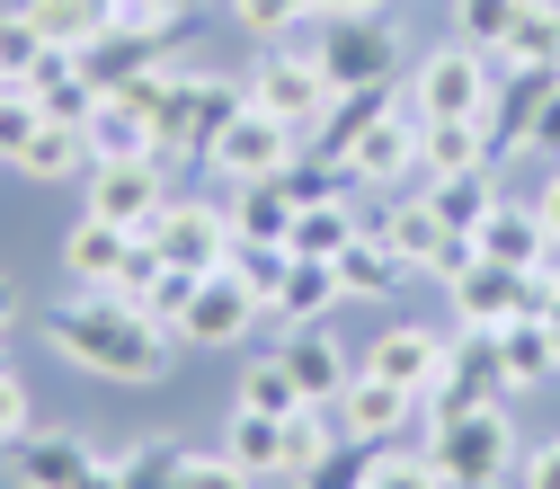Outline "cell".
Segmentation results:
<instances>
[{
    "label": "cell",
    "instance_id": "1",
    "mask_svg": "<svg viewBox=\"0 0 560 489\" xmlns=\"http://www.w3.org/2000/svg\"><path fill=\"white\" fill-rule=\"evenodd\" d=\"M45 347H54L62 365L98 374V383H161L187 338L170 321H143V312L116 303V294H72L62 312H45Z\"/></svg>",
    "mask_w": 560,
    "mask_h": 489
},
{
    "label": "cell",
    "instance_id": "2",
    "mask_svg": "<svg viewBox=\"0 0 560 489\" xmlns=\"http://www.w3.org/2000/svg\"><path fill=\"white\" fill-rule=\"evenodd\" d=\"M428 463L445 471V489H499V480H516L525 445L508 428V409H463L428 428Z\"/></svg>",
    "mask_w": 560,
    "mask_h": 489
},
{
    "label": "cell",
    "instance_id": "3",
    "mask_svg": "<svg viewBox=\"0 0 560 489\" xmlns=\"http://www.w3.org/2000/svg\"><path fill=\"white\" fill-rule=\"evenodd\" d=\"M489 90H499V62L471 54V45L454 36V45H436V54H418L409 116H418V125H489Z\"/></svg>",
    "mask_w": 560,
    "mask_h": 489
},
{
    "label": "cell",
    "instance_id": "4",
    "mask_svg": "<svg viewBox=\"0 0 560 489\" xmlns=\"http://www.w3.org/2000/svg\"><path fill=\"white\" fill-rule=\"evenodd\" d=\"M516 400V383H508V357H499V329H463V338H445V374L428 383V428L436 418H463V409H508Z\"/></svg>",
    "mask_w": 560,
    "mask_h": 489
},
{
    "label": "cell",
    "instance_id": "5",
    "mask_svg": "<svg viewBox=\"0 0 560 489\" xmlns=\"http://www.w3.org/2000/svg\"><path fill=\"white\" fill-rule=\"evenodd\" d=\"M249 107V81L241 72H196V81H170V98H161V125H152V143H161V161L170 152H214V133L232 125Z\"/></svg>",
    "mask_w": 560,
    "mask_h": 489
},
{
    "label": "cell",
    "instance_id": "6",
    "mask_svg": "<svg viewBox=\"0 0 560 489\" xmlns=\"http://www.w3.org/2000/svg\"><path fill=\"white\" fill-rule=\"evenodd\" d=\"M249 107H267L276 125H294V133H320V116L338 107V81L320 72V54L312 45H276L267 62H258V72H249Z\"/></svg>",
    "mask_w": 560,
    "mask_h": 489
},
{
    "label": "cell",
    "instance_id": "7",
    "mask_svg": "<svg viewBox=\"0 0 560 489\" xmlns=\"http://www.w3.org/2000/svg\"><path fill=\"white\" fill-rule=\"evenodd\" d=\"M312 54L338 90H392L400 81V27L392 19H320Z\"/></svg>",
    "mask_w": 560,
    "mask_h": 489
},
{
    "label": "cell",
    "instance_id": "8",
    "mask_svg": "<svg viewBox=\"0 0 560 489\" xmlns=\"http://www.w3.org/2000/svg\"><path fill=\"white\" fill-rule=\"evenodd\" d=\"M143 241H152L178 276H214V267L232 258V214H223V205H205V196H170L161 214L143 223Z\"/></svg>",
    "mask_w": 560,
    "mask_h": 489
},
{
    "label": "cell",
    "instance_id": "9",
    "mask_svg": "<svg viewBox=\"0 0 560 489\" xmlns=\"http://www.w3.org/2000/svg\"><path fill=\"white\" fill-rule=\"evenodd\" d=\"M294 143L303 133L294 125H276L267 107H241L223 133H214V152H205V170H214L223 187H249V178H285L294 170Z\"/></svg>",
    "mask_w": 560,
    "mask_h": 489
},
{
    "label": "cell",
    "instance_id": "10",
    "mask_svg": "<svg viewBox=\"0 0 560 489\" xmlns=\"http://www.w3.org/2000/svg\"><path fill=\"white\" fill-rule=\"evenodd\" d=\"M258 321H267V303L241 286L232 267L196 276V286H187V303H178V338H187V347H241Z\"/></svg>",
    "mask_w": 560,
    "mask_h": 489
},
{
    "label": "cell",
    "instance_id": "11",
    "mask_svg": "<svg viewBox=\"0 0 560 489\" xmlns=\"http://www.w3.org/2000/svg\"><path fill=\"white\" fill-rule=\"evenodd\" d=\"M445 286H454V321H463V329H508L516 312H534V276H525V267H499V258H480V249L445 276Z\"/></svg>",
    "mask_w": 560,
    "mask_h": 489
},
{
    "label": "cell",
    "instance_id": "12",
    "mask_svg": "<svg viewBox=\"0 0 560 489\" xmlns=\"http://www.w3.org/2000/svg\"><path fill=\"white\" fill-rule=\"evenodd\" d=\"M161 205H170V170H161V152L90 161V214H98V223H133V232H143Z\"/></svg>",
    "mask_w": 560,
    "mask_h": 489
},
{
    "label": "cell",
    "instance_id": "13",
    "mask_svg": "<svg viewBox=\"0 0 560 489\" xmlns=\"http://www.w3.org/2000/svg\"><path fill=\"white\" fill-rule=\"evenodd\" d=\"M374 232L400 249V267H409V276H454V267L471 258V241L436 223V205H428V196H409V205H383V214H374Z\"/></svg>",
    "mask_w": 560,
    "mask_h": 489
},
{
    "label": "cell",
    "instance_id": "14",
    "mask_svg": "<svg viewBox=\"0 0 560 489\" xmlns=\"http://www.w3.org/2000/svg\"><path fill=\"white\" fill-rule=\"evenodd\" d=\"M90 463H98V445H90L81 428H27V436L10 445V480H19V489H81Z\"/></svg>",
    "mask_w": 560,
    "mask_h": 489
},
{
    "label": "cell",
    "instance_id": "15",
    "mask_svg": "<svg viewBox=\"0 0 560 489\" xmlns=\"http://www.w3.org/2000/svg\"><path fill=\"white\" fill-rule=\"evenodd\" d=\"M338 170L357 178V187H400L409 170H418V116H400V107H383L357 143L338 152Z\"/></svg>",
    "mask_w": 560,
    "mask_h": 489
},
{
    "label": "cell",
    "instance_id": "16",
    "mask_svg": "<svg viewBox=\"0 0 560 489\" xmlns=\"http://www.w3.org/2000/svg\"><path fill=\"white\" fill-rule=\"evenodd\" d=\"M133 249H143V232H133V223H98V214H81L72 232H62V276H72L81 294H107Z\"/></svg>",
    "mask_w": 560,
    "mask_h": 489
},
{
    "label": "cell",
    "instance_id": "17",
    "mask_svg": "<svg viewBox=\"0 0 560 489\" xmlns=\"http://www.w3.org/2000/svg\"><path fill=\"white\" fill-rule=\"evenodd\" d=\"M365 374H383V383H400V392H418L428 400V383L445 374V329H418V321H392L365 357H357Z\"/></svg>",
    "mask_w": 560,
    "mask_h": 489
},
{
    "label": "cell",
    "instance_id": "18",
    "mask_svg": "<svg viewBox=\"0 0 560 489\" xmlns=\"http://www.w3.org/2000/svg\"><path fill=\"white\" fill-rule=\"evenodd\" d=\"M418 418V392H400V383H383V374H347V392H338V428L347 436H365V445H392L400 428Z\"/></svg>",
    "mask_w": 560,
    "mask_h": 489
},
{
    "label": "cell",
    "instance_id": "19",
    "mask_svg": "<svg viewBox=\"0 0 560 489\" xmlns=\"http://www.w3.org/2000/svg\"><path fill=\"white\" fill-rule=\"evenodd\" d=\"M418 196L436 205V223L445 232H480L489 214H499V161H471V170H436V178H418Z\"/></svg>",
    "mask_w": 560,
    "mask_h": 489
},
{
    "label": "cell",
    "instance_id": "20",
    "mask_svg": "<svg viewBox=\"0 0 560 489\" xmlns=\"http://www.w3.org/2000/svg\"><path fill=\"white\" fill-rule=\"evenodd\" d=\"M347 294H338V267L329 258H285V276L267 286V321H285V329H312L329 321Z\"/></svg>",
    "mask_w": 560,
    "mask_h": 489
},
{
    "label": "cell",
    "instance_id": "21",
    "mask_svg": "<svg viewBox=\"0 0 560 489\" xmlns=\"http://www.w3.org/2000/svg\"><path fill=\"white\" fill-rule=\"evenodd\" d=\"M551 81H560V72H508V62H499V90H489V152H499V161L525 152V133H534Z\"/></svg>",
    "mask_w": 560,
    "mask_h": 489
},
{
    "label": "cell",
    "instance_id": "22",
    "mask_svg": "<svg viewBox=\"0 0 560 489\" xmlns=\"http://www.w3.org/2000/svg\"><path fill=\"white\" fill-rule=\"evenodd\" d=\"M276 357L294 365V383H303V400H329V409H338V392H347V374H357V357H347V347L329 338V321H312V329H294L285 347H276Z\"/></svg>",
    "mask_w": 560,
    "mask_h": 489
},
{
    "label": "cell",
    "instance_id": "23",
    "mask_svg": "<svg viewBox=\"0 0 560 489\" xmlns=\"http://www.w3.org/2000/svg\"><path fill=\"white\" fill-rule=\"evenodd\" d=\"M471 249H480V258H499V267H525V276H534L560 241L542 232V214H534V205H508V196H499V214L471 232Z\"/></svg>",
    "mask_w": 560,
    "mask_h": 489
},
{
    "label": "cell",
    "instance_id": "24",
    "mask_svg": "<svg viewBox=\"0 0 560 489\" xmlns=\"http://www.w3.org/2000/svg\"><path fill=\"white\" fill-rule=\"evenodd\" d=\"M223 214H232V241H267V249H285L303 205L285 196V178H249V187H232V205H223Z\"/></svg>",
    "mask_w": 560,
    "mask_h": 489
},
{
    "label": "cell",
    "instance_id": "25",
    "mask_svg": "<svg viewBox=\"0 0 560 489\" xmlns=\"http://www.w3.org/2000/svg\"><path fill=\"white\" fill-rule=\"evenodd\" d=\"M400 276H409V267H400V249H392L374 223L338 249V294H347V303H383V294H400Z\"/></svg>",
    "mask_w": 560,
    "mask_h": 489
},
{
    "label": "cell",
    "instance_id": "26",
    "mask_svg": "<svg viewBox=\"0 0 560 489\" xmlns=\"http://www.w3.org/2000/svg\"><path fill=\"white\" fill-rule=\"evenodd\" d=\"M223 454H232L249 480H285V471H294L285 418H267V409H232V428H223Z\"/></svg>",
    "mask_w": 560,
    "mask_h": 489
},
{
    "label": "cell",
    "instance_id": "27",
    "mask_svg": "<svg viewBox=\"0 0 560 489\" xmlns=\"http://www.w3.org/2000/svg\"><path fill=\"white\" fill-rule=\"evenodd\" d=\"M10 170H19V178H36V187L90 178V133H81V125H54V116H45V125H36V143H27Z\"/></svg>",
    "mask_w": 560,
    "mask_h": 489
},
{
    "label": "cell",
    "instance_id": "28",
    "mask_svg": "<svg viewBox=\"0 0 560 489\" xmlns=\"http://www.w3.org/2000/svg\"><path fill=\"white\" fill-rule=\"evenodd\" d=\"M508 72H560V0H525L508 45H499Z\"/></svg>",
    "mask_w": 560,
    "mask_h": 489
},
{
    "label": "cell",
    "instance_id": "29",
    "mask_svg": "<svg viewBox=\"0 0 560 489\" xmlns=\"http://www.w3.org/2000/svg\"><path fill=\"white\" fill-rule=\"evenodd\" d=\"M499 357H508V383H516V392H534L542 374H560V338H551V321H542V312H516V321L499 329Z\"/></svg>",
    "mask_w": 560,
    "mask_h": 489
},
{
    "label": "cell",
    "instance_id": "30",
    "mask_svg": "<svg viewBox=\"0 0 560 489\" xmlns=\"http://www.w3.org/2000/svg\"><path fill=\"white\" fill-rule=\"evenodd\" d=\"M161 54H170V45H152V36H125V27H98V36L81 45V72H90L98 90H116V81H133V72H161Z\"/></svg>",
    "mask_w": 560,
    "mask_h": 489
},
{
    "label": "cell",
    "instance_id": "31",
    "mask_svg": "<svg viewBox=\"0 0 560 489\" xmlns=\"http://www.w3.org/2000/svg\"><path fill=\"white\" fill-rule=\"evenodd\" d=\"M357 232H365L357 205H347V196H320V205H303V214H294V241H285V249H294V258H329V267H338V249L357 241Z\"/></svg>",
    "mask_w": 560,
    "mask_h": 489
},
{
    "label": "cell",
    "instance_id": "32",
    "mask_svg": "<svg viewBox=\"0 0 560 489\" xmlns=\"http://www.w3.org/2000/svg\"><path fill=\"white\" fill-rule=\"evenodd\" d=\"M471 161H499V152H489V125H418V178L471 170Z\"/></svg>",
    "mask_w": 560,
    "mask_h": 489
},
{
    "label": "cell",
    "instance_id": "33",
    "mask_svg": "<svg viewBox=\"0 0 560 489\" xmlns=\"http://www.w3.org/2000/svg\"><path fill=\"white\" fill-rule=\"evenodd\" d=\"M241 409L294 418V409H303V383H294V365H285V357H258V365H241Z\"/></svg>",
    "mask_w": 560,
    "mask_h": 489
},
{
    "label": "cell",
    "instance_id": "34",
    "mask_svg": "<svg viewBox=\"0 0 560 489\" xmlns=\"http://www.w3.org/2000/svg\"><path fill=\"white\" fill-rule=\"evenodd\" d=\"M27 19H36V27H45V45H62V54H81V45L107 27L98 0H27Z\"/></svg>",
    "mask_w": 560,
    "mask_h": 489
},
{
    "label": "cell",
    "instance_id": "35",
    "mask_svg": "<svg viewBox=\"0 0 560 489\" xmlns=\"http://www.w3.org/2000/svg\"><path fill=\"white\" fill-rule=\"evenodd\" d=\"M365 471H374V445L365 436H338L320 463H303V471H285L294 489H365Z\"/></svg>",
    "mask_w": 560,
    "mask_h": 489
},
{
    "label": "cell",
    "instance_id": "36",
    "mask_svg": "<svg viewBox=\"0 0 560 489\" xmlns=\"http://www.w3.org/2000/svg\"><path fill=\"white\" fill-rule=\"evenodd\" d=\"M178 454L170 436H143V445H116V489H178Z\"/></svg>",
    "mask_w": 560,
    "mask_h": 489
},
{
    "label": "cell",
    "instance_id": "37",
    "mask_svg": "<svg viewBox=\"0 0 560 489\" xmlns=\"http://www.w3.org/2000/svg\"><path fill=\"white\" fill-rule=\"evenodd\" d=\"M516 10H525V0H454V36H463L471 54H489V62H499V45H508Z\"/></svg>",
    "mask_w": 560,
    "mask_h": 489
},
{
    "label": "cell",
    "instance_id": "38",
    "mask_svg": "<svg viewBox=\"0 0 560 489\" xmlns=\"http://www.w3.org/2000/svg\"><path fill=\"white\" fill-rule=\"evenodd\" d=\"M223 10L241 19V36H258V45H285L303 19H320L312 0H223Z\"/></svg>",
    "mask_w": 560,
    "mask_h": 489
},
{
    "label": "cell",
    "instance_id": "39",
    "mask_svg": "<svg viewBox=\"0 0 560 489\" xmlns=\"http://www.w3.org/2000/svg\"><path fill=\"white\" fill-rule=\"evenodd\" d=\"M107 27H125V36H152V45H170V36L187 27V0H107Z\"/></svg>",
    "mask_w": 560,
    "mask_h": 489
},
{
    "label": "cell",
    "instance_id": "40",
    "mask_svg": "<svg viewBox=\"0 0 560 489\" xmlns=\"http://www.w3.org/2000/svg\"><path fill=\"white\" fill-rule=\"evenodd\" d=\"M36 125H45L36 90H27V81H0V161H19V152L36 143Z\"/></svg>",
    "mask_w": 560,
    "mask_h": 489
},
{
    "label": "cell",
    "instance_id": "41",
    "mask_svg": "<svg viewBox=\"0 0 560 489\" xmlns=\"http://www.w3.org/2000/svg\"><path fill=\"white\" fill-rule=\"evenodd\" d=\"M365 489H445V471L428 463V445H418V454H400V445H374V471H365Z\"/></svg>",
    "mask_w": 560,
    "mask_h": 489
},
{
    "label": "cell",
    "instance_id": "42",
    "mask_svg": "<svg viewBox=\"0 0 560 489\" xmlns=\"http://www.w3.org/2000/svg\"><path fill=\"white\" fill-rule=\"evenodd\" d=\"M36 54H45V27L27 19V0H19V10H0V72L19 81V72H27Z\"/></svg>",
    "mask_w": 560,
    "mask_h": 489
},
{
    "label": "cell",
    "instance_id": "43",
    "mask_svg": "<svg viewBox=\"0 0 560 489\" xmlns=\"http://www.w3.org/2000/svg\"><path fill=\"white\" fill-rule=\"evenodd\" d=\"M178 489H249V471L214 445V454H178Z\"/></svg>",
    "mask_w": 560,
    "mask_h": 489
},
{
    "label": "cell",
    "instance_id": "44",
    "mask_svg": "<svg viewBox=\"0 0 560 489\" xmlns=\"http://www.w3.org/2000/svg\"><path fill=\"white\" fill-rule=\"evenodd\" d=\"M36 428V400H27V383L19 374H0V445H19Z\"/></svg>",
    "mask_w": 560,
    "mask_h": 489
},
{
    "label": "cell",
    "instance_id": "45",
    "mask_svg": "<svg viewBox=\"0 0 560 489\" xmlns=\"http://www.w3.org/2000/svg\"><path fill=\"white\" fill-rule=\"evenodd\" d=\"M516 489H560V436H542V445L516 463Z\"/></svg>",
    "mask_w": 560,
    "mask_h": 489
},
{
    "label": "cell",
    "instance_id": "46",
    "mask_svg": "<svg viewBox=\"0 0 560 489\" xmlns=\"http://www.w3.org/2000/svg\"><path fill=\"white\" fill-rule=\"evenodd\" d=\"M525 152H560V81H551V98H542V116L525 133Z\"/></svg>",
    "mask_w": 560,
    "mask_h": 489
},
{
    "label": "cell",
    "instance_id": "47",
    "mask_svg": "<svg viewBox=\"0 0 560 489\" xmlns=\"http://www.w3.org/2000/svg\"><path fill=\"white\" fill-rule=\"evenodd\" d=\"M534 214H542V232H551V241H560V170H551V178H542V196H534Z\"/></svg>",
    "mask_w": 560,
    "mask_h": 489
},
{
    "label": "cell",
    "instance_id": "48",
    "mask_svg": "<svg viewBox=\"0 0 560 489\" xmlns=\"http://www.w3.org/2000/svg\"><path fill=\"white\" fill-rule=\"evenodd\" d=\"M320 19H383V0H312Z\"/></svg>",
    "mask_w": 560,
    "mask_h": 489
},
{
    "label": "cell",
    "instance_id": "49",
    "mask_svg": "<svg viewBox=\"0 0 560 489\" xmlns=\"http://www.w3.org/2000/svg\"><path fill=\"white\" fill-rule=\"evenodd\" d=\"M81 489H116V454H98V463H90V480H81Z\"/></svg>",
    "mask_w": 560,
    "mask_h": 489
},
{
    "label": "cell",
    "instance_id": "50",
    "mask_svg": "<svg viewBox=\"0 0 560 489\" xmlns=\"http://www.w3.org/2000/svg\"><path fill=\"white\" fill-rule=\"evenodd\" d=\"M10 321H19V286H0V338H10Z\"/></svg>",
    "mask_w": 560,
    "mask_h": 489
},
{
    "label": "cell",
    "instance_id": "51",
    "mask_svg": "<svg viewBox=\"0 0 560 489\" xmlns=\"http://www.w3.org/2000/svg\"><path fill=\"white\" fill-rule=\"evenodd\" d=\"M542 321H551V338H560V303H551V312H542Z\"/></svg>",
    "mask_w": 560,
    "mask_h": 489
},
{
    "label": "cell",
    "instance_id": "52",
    "mask_svg": "<svg viewBox=\"0 0 560 489\" xmlns=\"http://www.w3.org/2000/svg\"><path fill=\"white\" fill-rule=\"evenodd\" d=\"M0 374H10V365H0Z\"/></svg>",
    "mask_w": 560,
    "mask_h": 489
},
{
    "label": "cell",
    "instance_id": "53",
    "mask_svg": "<svg viewBox=\"0 0 560 489\" xmlns=\"http://www.w3.org/2000/svg\"><path fill=\"white\" fill-rule=\"evenodd\" d=\"M0 81H10V72H0Z\"/></svg>",
    "mask_w": 560,
    "mask_h": 489
},
{
    "label": "cell",
    "instance_id": "54",
    "mask_svg": "<svg viewBox=\"0 0 560 489\" xmlns=\"http://www.w3.org/2000/svg\"><path fill=\"white\" fill-rule=\"evenodd\" d=\"M98 10H107V0H98Z\"/></svg>",
    "mask_w": 560,
    "mask_h": 489
}]
</instances>
